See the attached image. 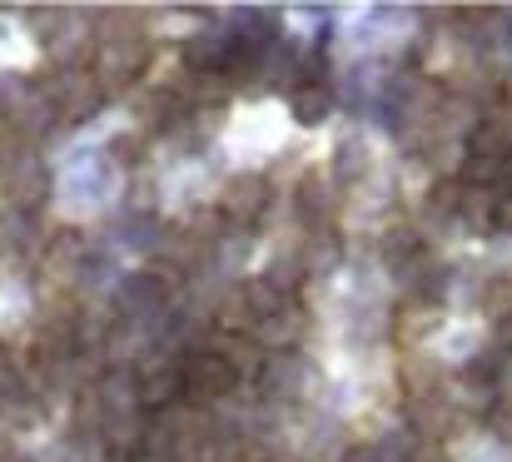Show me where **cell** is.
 <instances>
[{"label":"cell","mask_w":512,"mask_h":462,"mask_svg":"<svg viewBox=\"0 0 512 462\" xmlns=\"http://www.w3.org/2000/svg\"><path fill=\"white\" fill-rule=\"evenodd\" d=\"M100 100H105V90H100V80L90 75V65L85 70H55L50 80H45V105L55 110V115H65V120H90L95 110H100Z\"/></svg>","instance_id":"6da1fadb"},{"label":"cell","mask_w":512,"mask_h":462,"mask_svg":"<svg viewBox=\"0 0 512 462\" xmlns=\"http://www.w3.org/2000/svg\"><path fill=\"white\" fill-rule=\"evenodd\" d=\"M145 65H150V45H145V35H120V40H105L100 50H95V65H90V75L100 80V90L105 85H135L140 75H145Z\"/></svg>","instance_id":"7a4b0ae2"},{"label":"cell","mask_w":512,"mask_h":462,"mask_svg":"<svg viewBox=\"0 0 512 462\" xmlns=\"http://www.w3.org/2000/svg\"><path fill=\"white\" fill-rule=\"evenodd\" d=\"M179 378H184V393H189L194 403H209V398H224V393H234V383H239V368H234V363H229L219 348H204V353H189V358H184Z\"/></svg>","instance_id":"3957f363"},{"label":"cell","mask_w":512,"mask_h":462,"mask_svg":"<svg viewBox=\"0 0 512 462\" xmlns=\"http://www.w3.org/2000/svg\"><path fill=\"white\" fill-rule=\"evenodd\" d=\"M269 179L264 174H234L229 184H224V194H219V214L229 219V224H254L264 209H269Z\"/></svg>","instance_id":"277c9868"},{"label":"cell","mask_w":512,"mask_h":462,"mask_svg":"<svg viewBox=\"0 0 512 462\" xmlns=\"http://www.w3.org/2000/svg\"><path fill=\"white\" fill-rule=\"evenodd\" d=\"M179 393H184V378H179V368L174 363H155L150 373H140V383H135V403L140 408H150V413H165L179 403Z\"/></svg>","instance_id":"5b68a950"},{"label":"cell","mask_w":512,"mask_h":462,"mask_svg":"<svg viewBox=\"0 0 512 462\" xmlns=\"http://www.w3.org/2000/svg\"><path fill=\"white\" fill-rule=\"evenodd\" d=\"M239 304L249 313V323H269V318H279V313L289 308V294H279L269 279H249V284L239 289Z\"/></svg>","instance_id":"8992f818"},{"label":"cell","mask_w":512,"mask_h":462,"mask_svg":"<svg viewBox=\"0 0 512 462\" xmlns=\"http://www.w3.org/2000/svg\"><path fill=\"white\" fill-rule=\"evenodd\" d=\"M468 154L473 159H493V164H508L512 159V130L503 120H483L468 140Z\"/></svg>","instance_id":"52a82bcc"},{"label":"cell","mask_w":512,"mask_h":462,"mask_svg":"<svg viewBox=\"0 0 512 462\" xmlns=\"http://www.w3.org/2000/svg\"><path fill=\"white\" fill-rule=\"evenodd\" d=\"M165 294H170V279L165 274H135L125 289H120V299H125V308L135 313V308H155V304H165Z\"/></svg>","instance_id":"ba28073f"},{"label":"cell","mask_w":512,"mask_h":462,"mask_svg":"<svg viewBox=\"0 0 512 462\" xmlns=\"http://www.w3.org/2000/svg\"><path fill=\"white\" fill-rule=\"evenodd\" d=\"M294 120L299 125H324L329 120V110H334V100H329V90L324 85H294Z\"/></svg>","instance_id":"9c48e42d"},{"label":"cell","mask_w":512,"mask_h":462,"mask_svg":"<svg viewBox=\"0 0 512 462\" xmlns=\"http://www.w3.org/2000/svg\"><path fill=\"white\" fill-rule=\"evenodd\" d=\"M0 184H5V194H10V204H15V209H40V204H45V194H50L45 169H35V164H30L20 179H0Z\"/></svg>","instance_id":"30bf717a"},{"label":"cell","mask_w":512,"mask_h":462,"mask_svg":"<svg viewBox=\"0 0 512 462\" xmlns=\"http://www.w3.org/2000/svg\"><path fill=\"white\" fill-rule=\"evenodd\" d=\"M299 333H304V318H299V308H294V304L284 308L279 318L259 323V343H269V348H279V353H284V348H289Z\"/></svg>","instance_id":"8fae6325"},{"label":"cell","mask_w":512,"mask_h":462,"mask_svg":"<svg viewBox=\"0 0 512 462\" xmlns=\"http://www.w3.org/2000/svg\"><path fill=\"white\" fill-rule=\"evenodd\" d=\"M174 115H179L174 90H150V95L140 100V120H145V130H165V125H174Z\"/></svg>","instance_id":"7c38bea8"},{"label":"cell","mask_w":512,"mask_h":462,"mask_svg":"<svg viewBox=\"0 0 512 462\" xmlns=\"http://www.w3.org/2000/svg\"><path fill=\"white\" fill-rule=\"evenodd\" d=\"M80 254H85V234H80V229H65V234L50 239L45 269H70V264H80Z\"/></svg>","instance_id":"4fadbf2b"},{"label":"cell","mask_w":512,"mask_h":462,"mask_svg":"<svg viewBox=\"0 0 512 462\" xmlns=\"http://www.w3.org/2000/svg\"><path fill=\"white\" fill-rule=\"evenodd\" d=\"M299 209L309 214V224H319L329 214V184H324V174H304L299 179Z\"/></svg>","instance_id":"5bb4252c"},{"label":"cell","mask_w":512,"mask_h":462,"mask_svg":"<svg viewBox=\"0 0 512 462\" xmlns=\"http://www.w3.org/2000/svg\"><path fill=\"white\" fill-rule=\"evenodd\" d=\"M503 169H508V164H493V159H473V154H468V164H463L453 179H458V184L473 194V189H488V184H498V179H503Z\"/></svg>","instance_id":"9a60e30c"},{"label":"cell","mask_w":512,"mask_h":462,"mask_svg":"<svg viewBox=\"0 0 512 462\" xmlns=\"http://www.w3.org/2000/svg\"><path fill=\"white\" fill-rule=\"evenodd\" d=\"M433 323H438V308H423L418 299H413V304H403V308H398L393 338H403V343H408V338H413L418 328H433Z\"/></svg>","instance_id":"2e32d148"},{"label":"cell","mask_w":512,"mask_h":462,"mask_svg":"<svg viewBox=\"0 0 512 462\" xmlns=\"http://www.w3.org/2000/svg\"><path fill=\"white\" fill-rule=\"evenodd\" d=\"M184 105H224V75H194V95Z\"/></svg>","instance_id":"e0dca14e"},{"label":"cell","mask_w":512,"mask_h":462,"mask_svg":"<svg viewBox=\"0 0 512 462\" xmlns=\"http://www.w3.org/2000/svg\"><path fill=\"white\" fill-rule=\"evenodd\" d=\"M463 194H468V189H463L458 179H438V184H433V194H428V204L453 214V209H463Z\"/></svg>","instance_id":"ac0fdd59"},{"label":"cell","mask_w":512,"mask_h":462,"mask_svg":"<svg viewBox=\"0 0 512 462\" xmlns=\"http://www.w3.org/2000/svg\"><path fill=\"white\" fill-rule=\"evenodd\" d=\"M363 164H368V150H363L358 140H348V145H339V169H343V179L363 174Z\"/></svg>","instance_id":"d6986e66"},{"label":"cell","mask_w":512,"mask_h":462,"mask_svg":"<svg viewBox=\"0 0 512 462\" xmlns=\"http://www.w3.org/2000/svg\"><path fill=\"white\" fill-rule=\"evenodd\" d=\"M145 154V140H135V135H115V145H110V159H120V164H135Z\"/></svg>","instance_id":"ffe728a7"},{"label":"cell","mask_w":512,"mask_h":462,"mask_svg":"<svg viewBox=\"0 0 512 462\" xmlns=\"http://www.w3.org/2000/svg\"><path fill=\"white\" fill-rule=\"evenodd\" d=\"M488 308H493V318H498V323L512 318V284H493V289H488Z\"/></svg>","instance_id":"44dd1931"},{"label":"cell","mask_w":512,"mask_h":462,"mask_svg":"<svg viewBox=\"0 0 512 462\" xmlns=\"http://www.w3.org/2000/svg\"><path fill=\"white\" fill-rule=\"evenodd\" d=\"M488 224H493V229H503V234H512V194H498V199H493Z\"/></svg>","instance_id":"7402d4cb"},{"label":"cell","mask_w":512,"mask_h":462,"mask_svg":"<svg viewBox=\"0 0 512 462\" xmlns=\"http://www.w3.org/2000/svg\"><path fill=\"white\" fill-rule=\"evenodd\" d=\"M219 323H229V333H239V328L249 323V313H244V304H239V294H229V304L219 308Z\"/></svg>","instance_id":"603a6c76"},{"label":"cell","mask_w":512,"mask_h":462,"mask_svg":"<svg viewBox=\"0 0 512 462\" xmlns=\"http://www.w3.org/2000/svg\"><path fill=\"white\" fill-rule=\"evenodd\" d=\"M493 428H498V438H508L512 443V398L493 403Z\"/></svg>","instance_id":"cb8c5ba5"},{"label":"cell","mask_w":512,"mask_h":462,"mask_svg":"<svg viewBox=\"0 0 512 462\" xmlns=\"http://www.w3.org/2000/svg\"><path fill=\"white\" fill-rule=\"evenodd\" d=\"M498 353H512V318L498 323Z\"/></svg>","instance_id":"d4e9b609"},{"label":"cell","mask_w":512,"mask_h":462,"mask_svg":"<svg viewBox=\"0 0 512 462\" xmlns=\"http://www.w3.org/2000/svg\"><path fill=\"white\" fill-rule=\"evenodd\" d=\"M0 140H10V130H5V120H0Z\"/></svg>","instance_id":"484cf974"},{"label":"cell","mask_w":512,"mask_h":462,"mask_svg":"<svg viewBox=\"0 0 512 462\" xmlns=\"http://www.w3.org/2000/svg\"><path fill=\"white\" fill-rule=\"evenodd\" d=\"M0 363H5V353H0Z\"/></svg>","instance_id":"4316f807"},{"label":"cell","mask_w":512,"mask_h":462,"mask_svg":"<svg viewBox=\"0 0 512 462\" xmlns=\"http://www.w3.org/2000/svg\"><path fill=\"white\" fill-rule=\"evenodd\" d=\"M0 179H5V169H0Z\"/></svg>","instance_id":"83f0119b"}]
</instances>
